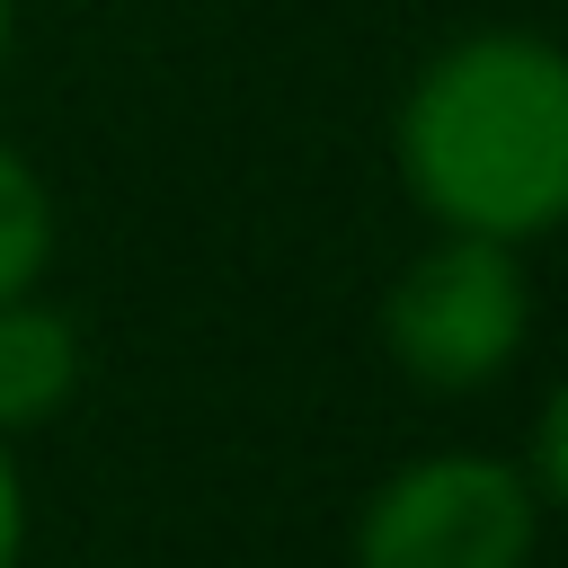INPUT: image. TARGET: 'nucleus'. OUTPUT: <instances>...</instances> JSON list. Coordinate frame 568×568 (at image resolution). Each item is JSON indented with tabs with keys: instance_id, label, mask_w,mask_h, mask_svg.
<instances>
[{
	"instance_id": "obj_5",
	"label": "nucleus",
	"mask_w": 568,
	"mask_h": 568,
	"mask_svg": "<svg viewBox=\"0 0 568 568\" xmlns=\"http://www.w3.org/2000/svg\"><path fill=\"white\" fill-rule=\"evenodd\" d=\"M53 240H62V222H53V186L36 178V160H27L18 142H0V302H18V293L44 284Z\"/></svg>"
},
{
	"instance_id": "obj_6",
	"label": "nucleus",
	"mask_w": 568,
	"mask_h": 568,
	"mask_svg": "<svg viewBox=\"0 0 568 568\" xmlns=\"http://www.w3.org/2000/svg\"><path fill=\"white\" fill-rule=\"evenodd\" d=\"M18 550H27V479H18V453L0 435V568H18Z\"/></svg>"
},
{
	"instance_id": "obj_4",
	"label": "nucleus",
	"mask_w": 568,
	"mask_h": 568,
	"mask_svg": "<svg viewBox=\"0 0 568 568\" xmlns=\"http://www.w3.org/2000/svg\"><path fill=\"white\" fill-rule=\"evenodd\" d=\"M71 390H80V328L36 293L0 302V435L62 417Z\"/></svg>"
},
{
	"instance_id": "obj_7",
	"label": "nucleus",
	"mask_w": 568,
	"mask_h": 568,
	"mask_svg": "<svg viewBox=\"0 0 568 568\" xmlns=\"http://www.w3.org/2000/svg\"><path fill=\"white\" fill-rule=\"evenodd\" d=\"M9 36H18V0H0V62H9Z\"/></svg>"
},
{
	"instance_id": "obj_1",
	"label": "nucleus",
	"mask_w": 568,
	"mask_h": 568,
	"mask_svg": "<svg viewBox=\"0 0 568 568\" xmlns=\"http://www.w3.org/2000/svg\"><path fill=\"white\" fill-rule=\"evenodd\" d=\"M408 204L462 240H541L568 213V53L532 27L444 44L390 124Z\"/></svg>"
},
{
	"instance_id": "obj_2",
	"label": "nucleus",
	"mask_w": 568,
	"mask_h": 568,
	"mask_svg": "<svg viewBox=\"0 0 568 568\" xmlns=\"http://www.w3.org/2000/svg\"><path fill=\"white\" fill-rule=\"evenodd\" d=\"M532 337V275L506 240L435 231L390 293H382V346L417 390H488Z\"/></svg>"
},
{
	"instance_id": "obj_3",
	"label": "nucleus",
	"mask_w": 568,
	"mask_h": 568,
	"mask_svg": "<svg viewBox=\"0 0 568 568\" xmlns=\"http://www.w3.org/2000/svg\"><path fill=\"white\" fill-rule=\"evenodd\" d=\"M541 488L506 453H417L355 515V568H532Z\"/></svg>"
}]
</instances>
